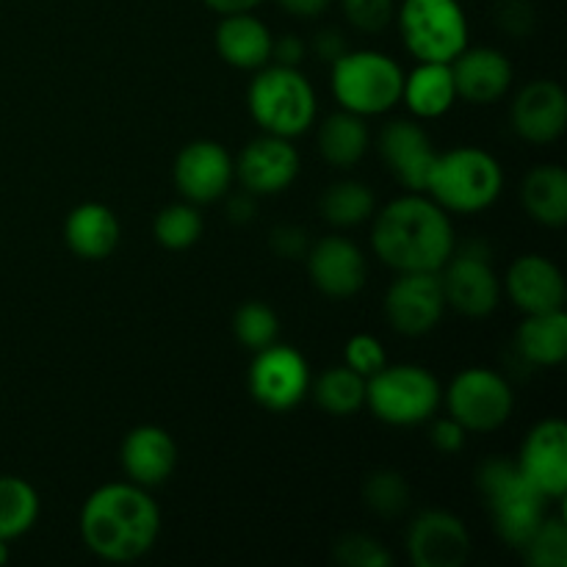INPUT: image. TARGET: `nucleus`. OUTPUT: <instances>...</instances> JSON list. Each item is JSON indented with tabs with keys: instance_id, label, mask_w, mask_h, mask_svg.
Returning <instances> with one entry per match:
<instances>
[{
	"instance_id": "43",
	"label": "nucleus",
	"mask_w": 567,
	"mask_h": 567,
	"mask_svg": "<svg viewBox=\"0 0 567 567\" xmlns=\"http://www.w3.org/2000/svg\"><path fill=\"white\" fill-rule=\"evenodd\" d=\"M308 53V44L297 37V33H286V37L275 39V48H271V59L275 64L282 66H299Z\"/></svg>"
},
{
	"instance_id": "33",
	"label": "nucleus",
	"mask_w": 567,
	"mask_h": 567,
	"mask_svg": "<svg viewBox=\"0 0 567 567\" xmlns=\"http://www.w3.org/2000/svg\"><path fill=\"white\" fill-rule=\"evenodd\" d=\"M363 504L380 518H399L413 502L408 476L393 468H377L363 480Z\"/></svg>"
},
{
	"instance_id": "37",
	"label": "nucleus",
	"mask_w": 567,
	"mask_h": 567,
	"mask_svg": "<svg viewBox=\"0 0 567 567\" xmlns=\"http://www.w3.org/2000/svg\"><path fill=\"white\" fill-rule=\"evenodd\" d=\"M343 363L352 371H358L360 377H374L377 371L388 365V352L382 347V341L377 336H369V332H358L347 341L343 347Z\"/></svg>"
},
{
	"instance_id": "45",
	"label": "nucleus",
	"mask_w": 567,
	"mask_h": 567,
	"mask_svg": "<svg viewBox=\"0 0 567 567\" xmlns=\"http://www.w3.org/2000/svg\"><path fill=\"white\" fill-rule=\"evenodd\" d=\"M255 199L258 197H252L249 192L233 197L230 205H227V216H230V221H236V225H247V221L255 216Z\"/></svg>"
},
{
	"instance_id": "2",
	"label": "nucleus",
	"mask_w": 567,
	"mask_h": 567,
	"mask_svg": "<svg viewBox=\"0 0 567 567\" xmlns=\"http://www.w3.org/2000/svg\"><path fill=\"white\" fill-rule=\"evenodd\" d=\"M81 540L103 563H136L161 535V509L147 487L111 482L83 502Z\"/></svg>"
},
{
	"instance_id": "13",
	"label": "nucleus",
	"mask_w": 567,
	"mask_h": 567,
	"mask_svg": "<svg viewBox=\"0 0 567 567\" xmlns=\"http://www.w3.org/2000/svg\"><path fill=\"white\" fill-rule=\"evenodd\" d=\"M172 177L186 203L210 205L227 197V192L233 188L236 161L227 153L225 144L214 142V138H197L177 153Z\"/></svg>"
},
{
	"instance_id": "20",
	"label": "nucleus",
	"mask_w": 567,
	"mask_h": 567,
	"mask_svg": "<svg viewBox=\"0 0 567 567\" xmlns=\"http://www.w3.org/2000/svg\"><path fill=\"white\" fill-rule=\"evenodd\" d=\"M457 100L468 105H496L513 89L515 70L498 48H465L452 61Z\"/></svg>"
},
{
	"instance_id": "42",
	"label": "nucleus",
	"mask_w": 567,
	"mask_h": 567,
	"mask_svg": "<svg viewBox=\"0 0 567 567\" xmlns=\"http://www.w3.org/2000/svg\"><path fill=\"white\" fill-rule=\"evenodd\" d=\"M347 50H349V42H347V37H343V33L338 31V28H324V31L316 33V39H313L316 59H321V61H327V64H332V61L341 59V55L347 53Z\"/></svg>"
},
{
	"instance_id": "25",
	"label": "nucleus",
	"mask_w": 567,
	"mask_h": 567,
	"mask_svg": "<svg viewBox=\"0 0 567 567\" xmlns=\"http://www.w3.org/2000/svg\"><path fill=\"white\" fill-rule=\"evenodd\" d=\"M402 103L415 120H441L457 103L452 64L419 61L413 72H404Z\"/></svg>"
},
{
	"instance_id": "4",
	"label": "nucleus",
	"mask_w": 567,
	"mask_h": 567,
	"mask_svg": "<svg viewBox=\"0 0 567 567\" xmlns=\"http://www.w3.org/2000/svg\"><path fill=\"white\" fill-rule=\"evenodd\" d=\"M476 487L485 496L493 532L509 548L524 546L548 515V498L520 474L515 460H485L476 471Z\"/></svg>"
},
{
	"instance_id": "21",
	"label": "nucleus",
	"mask_w": 567,
	"mask_h": 567,
	"mask_svg": "<svg viewBox=\"0 0 567 567\" xmlns=\"http://www.w3.org/2000/svg\"><path fill=\"white\" fill-rule=\"evenodd\" d=\"M504 291L520 313H548L565 308V277L546 255H520L509 264Z\"/></svg>"
},
{
	"instance_id": "19",
	"label": "nucleus",
	"mask_w": 567,
	"mask_h": 567,
	"mask_svg": "<svg viewBox=\"0 0 567 567\" xmlns=\"http://www.w3.org/2000/svg\"><path fill=\"white\" fill-rule=\"evenodd\" d=\"M509 125L524 142L551 144L567 127V94L557 81L537 78L529 81L509 105Z\"/></svg>"
},
{
	"instance_id": "6",
	"label": "nucleus",
	"mask_w": 567,
	"mask_h": 567,
	"mask_svg": "<svg viewBox=\"0 0 567 567\" xmlns=\"http://www.w3.org/2000/svg\"><path fill=\"white\" fill-rule=\"evenodd\" d=\"M404 70L382 50H352L330 64L332 97L358 116H382L402 103Z\"/></svg>"
},
{
	"instance_id": "1",
	"label": "nucleus",
	"mask_w": 567,
	"mask_h": 567,
	"mask_svg": "<svg viewBox=\"0 0 567 567\" xmlns=\"http://www.w3.org/2000/svg\"><path fill=\"white\" fill-rule=\"evenodd\" d=\"M371 247L393 271H437L457 249L452 214L430 194L410 192L371 216Z\"/></svg>"
},
{
	"instance_id": "10",
	"label": "nucleus",
	"mask_w": 567,
	"mask_h": 567,
	"mask_svg": "<svg viewBox=\"0 0 567 567\" xmlns=\"http://www.w3.org/2000/svg\"><path fill=\"white\" fill-rule=\"evenodd\" d=\"M310 365L302 352L286 343L255 352L249 363V396L269 413H288L310 396Z\"/></svg>"
},
{
	"instance_id": "26",
	"label": "nucleus",
	"mask_w": 567,
	"mask_h": 567,
	"mask_svg": "<svg viewBox=\"0 0 567 567\" xmlns=\"http://www.w3.org/2000/svg\"><path fill=\"white\" fill-rule=\"evenodd\" d=\"M515 349L520 358L537 369H557L567 358V313H526L515 330Z\"/></svg>"
},
{
	"instance_id": "27",
	"label": "nucleus",
	"mask_w": 567,
	"mask_h": 567,
	"mask_svg": "<svg viewBox=\"0 0 567 567\" xmlns=\"http://www.w3.org/2000/svg\"><path fill=\"white\" fill-rule=\"evenodd\" d=\"M520 205L526 216L543 227H565L567 172L559 164H537L520 181Z\"/></svg>"
},
{
	"instance_id": "36",
	"label": "nucleus",
	"mask_w": 567,
	"mask_h": 567,
	"mask_svg": "<svg viewBox=\"0 0 567 567\" xmlns=\"http://www.w3.org/2000/svg\"><path fill=\"white\" fill-rule=\"evenodd\" d=\"M332 557L343 567H391L393 554L382 546L377 537L365 532H349L341 535L332 546Z\"/></svg>"
},
{
	"instance_id": "7",
	"label": "nucleus",
	"mask_w": 567,
	"mask_h": 567,
	"mask_svg": "<svg viewBox=\"0 0 567 567\" xmlns=\"http://www.w3.org/2000/svg\"><path fill=\"white\" fill-rule=\"evenodd\" d=\"M443 388L430 369L388 363L365 380V408L388 426H419L435 419Z\"/></svg>"
},
{
	"instance_id": "40",
	"label": "nucleus",
	"mask_w": 567,
	"mask_h": 567,
	"mask_svg": "<svg viewBox=\"0 0 567 567\" xmlns=\"http://www.w3.org/2000/svg\"><path fill=\"white\" fill-rule=\"evenodd\" d=\"M465 441H468V432H465L463 426L452 419V415H443V419H435L430 424V443L441 454L463 452Z\"/></svg>"
},
{
	"instance_id": "44",
	"label": "nucleus",
	"mask_w": 567,
	"mask_h": 567,
	"mask_svg": "<svg viewBox=\"0 0 567 567\" xmlns=\"http://www.w3.org/2000/svg\"><path fill=\"white\" fill-rule=\"evenodd\" d=\"M275 3L291 17H299V20H316V17L330 9L332 0H275Z\"/></svg>"
},
{
	"instance_id": "17",
	"label": "nucleus",
	"mask_w": 567,
	"mask_h": 567,
	"mask_svg": "<svg viewBox=\"0 0 567 567\" xmlns=\"http://www.w3.org/2000/svg\"><path fill=\"white\" fill-rule=\"evenodd\" d=\"M518 468L548 502H563L567 491V424L546 419L529 430L518 452Z\"/></svg>"
},
{
	"instance_id": "15",
	"label": "nucleus",
	"mask_w": 567,
	"mask_h": 567,
	"mask_svg": "<svg viewBox=\"0 0 567 567\" xmlns=\"http://www.w3.org/2000/svg\"><path fill=\"white\" fill-rule=\"evenodd\" d=\"M377 153L399 186L408 192H426L437 150L419 120H391L377 136Z\"/></svg>"
},
{
	"instance_id": "22",
	"label": "nucleus",
	"mask_w": 567,
	"mask_h": 567,
	"mask_svg": "<svg viewBox=\"0 0 567 567\" xmlns=\"http://www.w3.org/2000/svg\"><path fill=\"white\" fill-rule=\"evenodd\" d=\"M120 463L133 485H142L147 491L164 485L177 468L175 437L158 424L133 426L120 446Z\"/></svg>"
},
{
	"instance_id": "9",
	"label": "nucleus",
	"mask_w": 567,
	"mask_h": 567,
	"mask_svg": "<svg viewBox=\"0 0 567 567\" xmlns=\"http://www.w3.org/2000/svg\"><path fill=\"white\" fill-rule=\"evenodd\" d=\"M441 402L446 404V415H452L465 432L476 435L502 430L515 413L513 385L487 365L460 371L443 391Z\"/></svg>"
},
{
	"instance_id": "14",
	"label": "nucleus",
	"mask_w": 567,
	"mask_h": 567,
	"mask_svg": "<svg viewBox=\"0 0 567 567\" xmlns=\"http://www.w3.org/2000/svg\"><path fill=\"white\" fill-rule=\"evenodd\" d=\"M404 546L415 567H463L471 557V532L449 509H424L410 520Z\"/></svg>"
},
{
	"instance_id": "18",
	"label": "nucleus",
	"mask_w": 567,
	"mask_h": 567,
	"mask_svg": "<svg viewBox=\"0 0 567 567\" xmlns=\"http://www.w3.org/2000/svg\"><path fill=\"white\" fill-rule=\"evenodd\" d=\"M308 275L316 291L330 299H349L363 291L369 264L365 255L352 238L347 236H324L308 247Z\"/></svg>"
},
{
	"instance_id": "30",
	"label": "nucleus",
	"mask_w": 567,
	"mask_h": 567,
	"mask_svg": "<svg viewBox=\"0 0 567 567\" xmlns=\"http://www.w3.org/2000/svg\"><path fill=\"white\" fill-rule=\"evenodd\" d=\"M39 502L37 487L22 476L0 474V540H17L37 526Z\"/></svg>"
},
{
	"instance_id": "39",
	"label": "nucleus",
	"mask_w": 567,
	"mask_h": 567,
	"mask_svg": "<svg viewBox=\"0 0 567 567\" xmlns=\"http://www.w3.org/2000/svg\"><path fill=\"white\" fill-rule=\"evenodd\" d=\"M496 22L504 33L515 39L529 37L532 28H535V11L526 0H504L496 11Z\"/></svg>"
},
{
	"instance_id": "38",
	"label": "nucleus",
	"mask_w": 567,
	"mask_h": 567,
	"mask_svg": "<svg viewBox=\"0 0 567 567\" xmlns=\"http://www.w3.org/2000/svg\"><path fill=\"white\" fill-rule=\"evenodd\" d=\"M341 9L347 20L365 33H380L396 14L393 0H341Z\"/></svg>"
},
{
	"instance_id": "41",
	"label": "nucleus",
	"mask_w": 567,
	"mask_h": 567,
	"mask_svg": "<svg viewBox=\"0 0 567 567\" xmlns=\"http://www.w3.org/2000/svg\"><path fill=\"white\" fill-rule=\"evenodd\" d=\"M271 249H275V255H280V258L286 260H299L305 258V252H308V233L302 230L299 225H280L271 230V238H269Z\"/></svg>"
},
{
	"instance_id": "47",
	"label": "nucleus",
	"mask_w": 567,
	"mask_h": 567,
	"mask_svg": "<svg viewBox=\"0 0 567 567\" xmlns=\"http://www.w3.org/2000/svg\"><path fill=\"white\" fill-rule=\"evenodd\" d=\"M11 559V551H9V540H0V567Z\"/></svg>"
},
{
	"instance_id": "46",
	"label": "nucleus",
	"mask_w": 567,
	"mask_h": 567,
	"mask_svg": "<svg viewBox=\"0 0 567 567\" xmlns=\"http://www.w3.org/2000/svg\"><path fill=\"white\" fill-rule=\"evenodd\" d=\"M210 11H216L219 17L225 14H241V11H255L264 0H203Z\"/></svg>"
},
{
	"instance_id": "31",
	"label": "nucleus",
	"mask_w": 567,
	"mask_h": 567,
	"mask_svg": "<svg viewBox=\"0 0 567 567\" xmlns=\"http://www.w3.org/2000/svg\"><path fill=\"white\" fill-rule=\"evenodd\" d=\"M321 219L332 227H358L371 221L377 210L374 192L360 181H338L321 194Z\"/></svg>"
},
{
	"instance_id": "32",
	"label": "nucleus",
	"mask_w": 567,
	"mask_h": 567,
	"mask_svg": "<svg viewBox=\"0 0 567 567\" xmlns=\"http://www.w3.org/2000/svg\"><path fill=\"white\" fill-rule=\"evenodd\" d=\"M205 221L203 214L197 210V205L192 203H175L166 205L158 210L153 221V236L169 252H183V249H192L194 244L203 238Z\"/></svg>"
},
{
	"instance_id": "35",
	"label": "nucleus",
	"mask_w": 567,
	"mask_h": 567,
	"mask_svg": "<svg viewBox=\"0 0 567 567\" xmlns=\"http://www.w3.org/2000/svg\"><path fill=\"white\" fill-rule=\"evenodd\" d=\"M518 551L532 567H567V524L563 515H546Z\"/></svg>"
},
{
	"instance_id": "16",
	"label": "nucleus",
	"mask_w": 567,
	"mask_h": 567,
	"mask_svg": "<svg viewBox=\"0 0 567 567\" xmlns=\"http://www.w3.org/2000/svg\"><path fill=\"white\" fill-rule=\"evenodd\" d=\"M297 177L299 153L293 147V138L264 133V136L252 138L236 158V181L252 197L282 194L293 186Z\"/></svg>"
},
{
	"instance_id": "24",
	"label": "nucleus",
	"mask_w": 567,
	"mask_h": 567,
	"mask_svg": "<svg viewBox=\"0 0 567 567\" xmlns=\"http://www.w3.org/2000/svg\"><path fill=\"white\" fill-rule=\"evenodd\" d=\"M122 225L103 203H81L66 214L64 241L81 260H105L120 247Z\"/></svg>"
},
{
	"instance_id": "29",
	"label": "nucleus",
	"mask_w": 567,
	"mask_h": 567,
	"mask_svg": "<svg viewBox=\"0 0 567 567\" xmlns=\"http://www.w3.org/2000/svg\"><path fill=\"white\" fill-rule=\"evenodd\" d=\"M310 396L332 419H349L365 408V377L343 365H332L310 380Z\"/></svg>"
},
{
	"instance_id": "34",
	"label": "nucleus",
	"mask_w": 567,
	"mask_h": 567,
	"mask_svg": "<svg viewBox=\"0 0 567 567\" xmlns=\"http://www.w3.org/2000/svg\"><path fill=\"white\" fill-rule=\"evenodd\" d=\"M233 336L249 352H260V349L271 347L280 338V316L275 308L258 299H249L233 316Z\"/></svg>"
},
{
	"instance_id": "8",
	"label": "nucleus",
	"mask_w": 567,
	"mask_h": 567,
	"mask_svg": "<svg viewBox=\"0 0 567 567\" xmlns=\"http://www.w3.org/2000/svg\"><path fill=\"white\" fill-rule=\"evenodd\" d=\"M393 17L413 59L452 64L468 48L471 25L460 0H402Z\"/></svg>"
},
{
	"instance_id": "11",
	"label": "nucleus",
	"mask_w": 567,
	"mask_h": 567,
	"mask_svg": "<svg viewBox=\"0 0 567 567\" xmlns=\"http://www.w3.org/2000/svg\"><path fill=\"white\" fill-rule=\"evenodd\" d=\"M446 308L465 319H485L502 302V280L491 264V252L476 244L454 249L452 258L437 269Z\"/></svg>"
},
{
	"instance_id": "3",
	"label": "nucleus",
	"mask_w": 567,
	"mask_h": 567,
	"mask_svg": "<svg viewBox=\"0 0 567 567\" xmlns=\"http://www.w3.org/2000/svg\"><path fill=\"white\" fill-rule=\"evenodd\" d=\"M504 192V169L487 150L474 144L437 153L426 192L446 214H482L493 208Z\"/></svg>"
},
{
	"instance_id": "28",
	"label": "nucleus",
	"mask_w": 567,
	"mask_h": 567,
	"mask_svg": "<svg viewBox=\"0 0 567 567\" xmlns=\"http://www.w3.org/2000/svg\"><path fill=\"white\" fill-rule=\"evenodd\" d=\"M371 147V131L365 116L352 111H336L319 125V155L336 169H352Z\"/></svg>"
},
{
	"instance_id": "23",
	"label": "nucleus",
	"mask_w": 567,
	"mask_h": 567,
	"mask_svg": "<svg viewBox=\"0 0 567 567\" xmlns=\"http://www.w3.org/2000/svg\"><path fill=\"white\" fill-rule=\"evenodd\" d=\"M214 44L216 53L227 66L255 72L260 66L271 64L275 37H271L269 25L258 20L252 11H241V14L221 17L214 33Z\"/></svg>"
},
{
	"instance_id": "12",
	"label": "nucleus",
	"mask_w": 567,
	"mask_h": 567,
	"mask_svg": "<svg viewBox=\"0 0 567 567\" xmlns=\"http://www.w3.org/2000/svg\"><path fill=\"white\" fill-rule=\"evenodd\" d=\"M385 319L399 336L421 338L441 324L446 297L437 271H399L382 299Z\"/></svg>"
},
{
	"instance_id": "5",
	"label": "nucleus",
	"mask_w": 567,
	"mask_h": 567,
	"mask_svg": "<svg viewBox=\"0 0 567 567\" xmlns=\"http://www.w3.org/2000/svg\"><path fill=\"white\" fill-rule=\"evenodd\" d=\"M247 109L264 133L297 138L316 122L319 100L299 66L266 64L255 70L247 89Z\"/></svg>"
}]
</instances>
